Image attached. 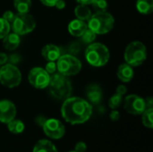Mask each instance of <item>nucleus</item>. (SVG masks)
I'll list each match as a JSON object with an SVG mask.
<instances>
[{"label":"nucleus","instance_id":"1","mask_svg":"<svg viewBox=\"0 0 153 152\" xmlns=\"http://www.w3.org/2000/svg\"><path fill=\"white\" fill-rule=\"evenodd\" d=\"M61 114L65 121L70 125H82L91 118L92 115V106L84 99L69 97L64 100Z\"/></svg>","mask_w":153,"mask_h":152},{"label":"nucleus","instance_id":"2","mask_svg":"<svg viewBox=\"0 0 153 152\" xmlns=\"http://www.w3.org/2000/svg\"><path fill=\"white\" fill-rule=\"evenodd\" d=\"M50 94L56 99L65 100L71 97L72 94V83L67 76L61 74L60 73H55L50 75L48 86Z\"/></svg>","mask_w":153,"mask_h":152},{"label":"nucleus","instance_id":"3","mask_svg":"<svg viewBox=\"0 0 153 152\" xmlns=\"http://www.w3.org/2000/svg\"><path fill=\"white\" fill-rule=\"evenodd\" d=\"M85 59L93 67H101L108 64L110 58L108 48L101 43H91L85 50Z\"/></svg>","mask_w":153,"mask_h":152},{"label":"nucleus","instance_id":"4","mask_svg":"<svg viewBox=\"0 0 153 152\" xmlns=\"http://www.w3.org/2000/svg\"><path fill=\"white\" fill-rule=\"evenodd\" d=\"M88 22V28L91 29L97 35L108 33L112 30L115 25V19L113 15L107 11L99 12L91 14Z\"/></svg>","mask_w":153,"mask_h":152},{"label":"nucleus","instance_id":"5","mask_svg":"<svg viewBox=\"0 0 153 152\" xmlns=\"http://www.w3.org/2000/svg\"><path fill=\"white\" fill-rule=\"evenodd\" d=\"M124 57L126 63L133 67L142 65L147 59V48L141 41H133L126 47Z\"/></svg>","mask_w":153,"mask_h":152},{"label":"nucleus","instance_id":"6","mask_svg":"<svg viewBox=\"0 0 153 152\" xmlns=\"http://www.w3.org/2000/svg\"><path fill=\"white\" fill-rule=\"evenodd\" d=\"M82 70L81 61L73 55H62L56 60V71L65 76L76 75Z\"/></svg>","mask_w":153,"mask_h":152},{"label":"nucleus","instance_id":"7","mask_svg":"<svg viewBox=\"0 0 153 152\" xmlns=\"http://www.w3.org/2000/svg\"><path fill=\"white\" fill-rule=\"evenodd\" d=\"M22 73L17 66L13 64H5L0 67V83L4 87L13 89L20 85Z\"/></svg>","mask_w":153,"mask_h":152},{"label":"nucleus","instance_id":"8","mask_svg":"<svg viewBox=\"0 0 153 152\" xmlns=\"http://www.w3.org/2000/svg\"><path fill=\"white\" fill-rule=\"evenodd\" d=\"M13 32L18 35H25L31 31L36 27V22L32 15L28 13H15L14 19L10 24Z\"/></svg>","mask_w":153,"mask_h":152},{"label":"nucleus","instance_id":"9","mask_svg":"<svg viewBox=\"0 0 153 152\" xmlns=\"http://www.w3.org/2000/svg\"><path fill=\"white\" fill-rule=\"evenodd\" d=\"M50 74L42 67H33L28 75V81L35 89L43 90L48 86Z\"/></svg>","mask_w":153,"mask_h":152},{"label":"nucleus","instance_id":"10","mask_svg":"<svg viewBox=\"0 0 153 152\" xmlns=\"http://www.w3.org/2000/svg\"><path fill=\"white\" fill-rule=\"evenodd\" d=\"M42 129L46 136L52 140H59L64 137L65 133V127L64 124L56 118H47L42 125Z\"/></svg>","mask_w":153,"mask_h":152},{"label":"nucleus","instance_id":"11","mask_svg":"<svg viewBox=\"0 0 153 152\" xmlns=\"http://www.w3.org/2000/svg\"><path fill=\"white\" fill-rule=\"evenodd\" d=\"M124 108L126 111L131 115H134V116L142 115L146 109L145 99L135 94L128 95L125 98Z\"/></svg>","mask_w":153,"mask_h":152},{"label":"nucleus","instance_id":"12","mask_svg":"<svg viewBox=\"0 0 153 152\" xmlns=\"http://www.w3.org/2000/svg\"><path fill=\"white\" fill-rule=\"evenodd\" d=\"M17 109L15 105L8 99L0 100V122L8 124L16 116Z\"/></svg>","mask_w":153,"mask_h":152},{"label":"nucleus","instance_id":"13","mask_svg":"<svg viewBox=\"0 0 153 152\" xmlns=\"http://www.w3.org/2000/svg\"><path fill=\"white\" fill-rule=\"evenodd\" d=\"M86 97L91 104H99L103 97L101 88L97 84H91L86 88Z\"/></svg>","mask_w":153,"mask_h":152},{"label":"nucleus","instance_id":"14","mask_svg":"<svg viewBox=\"0 0 153 152\" xmlns=\"http://www.w3.org/2000/svg\"><path fill=\"white\" fill-rule=\"evenodd\" d=\"M88 25L84 21L75 19L69 22L68 24V31L72 36L81 37L83 32L87 30Z\"/></svg>","mask_w":153,"mask_h":152},{"label":"nucleus","instance_id":"15","mask_svg":"<svg viewBox=\"0 0 153 152\" xmlns=\"http://www.w3.org/2000/svg\"><path fill=\"white\" fill-rule=\"evenodd\" d=\"M41 55L47 61H54L56 62L60 55V49L57 46L54 44H48L43 47L41 50Z\"/></svg>","mask_w":153,"mask_h":152},{"label":"nucleus","instance_id":"16","mask_svg":"<svg viewBox=\"0 0 153 152\" xmlns=\"http://www.w3.org/2000/svg\"><path fill=\"white\" fill-rule=\"evenodd\" d=\"M117 78L122 82H129L134 78V69L133 66L125 63L119 65L117 72Z\"/></svg>","mask_w":153,"mask_h":152},{"label":"nucleus","instance_id":"17","mask_svg":"<svg viewBox=\"0 0 153 152\" xmlns=\"http://www.w3.org/2000/svg\"><path fill=\"white\" fill-rule=\"evenodd\" d=\"M21 44V38L20 35L14 32H9L4 39H3V47L9 51L15 50Z\"/></svg>","mask_w":153,"mask_h":152},{"label":"nucleus","instance_id":"18","mask_svg":"<svg viewBox=\"0 0 153 152\" xmlns=\"http://www.w3.org/2000/svg\"><path fill=\"white\" fill-rule=\"evenodd\" d=\"M32 152H58L57 149L56 148V145L48 141V140H45L42 139L40 141H39L34 148H33V151Z\"/></svg>","mask_w":153,"mask_h":152},{"label":"nucleus","instance_id":"19","mask_svg":"<svg viewBox=\"0 0 153 152\" xmlns=\"http://www.w3.org/2000/svg\"><path fill=\"white\" fill-rule=\"evenodd\" d=\"M74 14L77 17V19L86 22L89 21L92 13H91V10L89 8L88 5L79 4L74 9Z\"/></svg>","mask_w":153,"mask_h":152},{"label":"nucleus","instance_id":"20","mask_svg":"<svg viewBox=\"0 0 153 152\" xmlns=\"http://www.w3.org/2000/svg\"><path fill=\"white\" fill-rule=\"evenodd\" d=\"M136 9L142 14H150L153 11V0H137Z\"/></svg>","mask_w":153,"mask_h":152},{"label":"nucleus","instance_id":"21","mask_svg":"<svg viewBox=\"0 0 153 152\" xmlns=\"http://www.w3.org/2000/svg\"><path fill=\"white\" fill-rule=\"evenodd\" d=\"M7 125L8 131L13 134H20L22 133L25 129V125L22 120L19 119H13L11 122H9Z\"/></svg>","mask_w":153,"mask_h":152},{"label":"nucleus","instance_id":"22","mask_svg":"<svg viewBox=\"0 0 153 152\" xmlns=\"http://www.w3.org/2000/svg\"><path fill=\"white\" fill-rule=\"evenodd\" d=\"M13 6L19 13H28L31 8V0H13Z\"/></svg>","mask_w":153,"mask_h":152},{"label":"nucleus","instance_id":"23","mask_svg":"<svg viewBox=\"0 0 153 152\" xmlns=\"http://www.w3.org/2000/svg\"><path fill=\"white\" fill-rule=\"evenodd\" d=\"M142 121L146 128H153V108H146L142 114Z\"/></svg>","mask_w":153,"mask_h":152},{"label":"nucleus","instance_id":"24","mask_svg":"<svg viewBox=\"0 0 153 152\" xmlns=\"http://www.w3.org/2000/svg\"><path fill=\"white\" fill-rule=\"evenodd\" d=\"M122 103H123V96L115 93L114 95L111 96V98L108 100V107L111 109H117L121 106Z\"/></svg>","mask_w":153,"mask_h":152},{"label":"nucleus","instance_id":"25","mask_svg":"<svg viewBox=\"0 0 153 152\" xmlns=\"http://www.w3.org/2000/svg\"><path fill=\"white\" fill-rule=\"evenodd\" d=\"M95 11V13L99 12H106L108 9V2L106 0H94L92 4H91Z\"/></svg>","mask_w":153,"mask_h":152},{"label":"nucleus","instance_id":"26","mask_svg":"<svg viewBox=\"0 0 153 152\" xmlns=\"http://www.w3.org/2000/svg\"><path fill=\"white\" fill-rule=\"evenodd\" d=\"M96 36H97V34L95 32H93L91 29L87 28V30L83 32V34L81 37H82V39L84 43L91 44L96 39Z\"/></svg>","mask_w":153,"mask_h":152},{"label":"nucleus","instance_id":"27","mask_svg":"<svg viewBox=\"0 0 153 152\" xmlns=\"http://www.w3.org/2000/svg\"><path fill=\"white\" fill-rule=\"evenodd\" d=\"M11 27L9 22H7L4 18H0V39H3L9 32Z\"/></svg>","mask_w":153,"mask_h":152},{"label":"nucleus","instance_id":"28","mask_svg":"<svg viewBox=\"0 0 153 152\" xmlns=\"http://www.w3.org/2000/svg\"><path fill=\"white\" fill-rule=\"evenodd\" d=\"M44 69L51 75L56 72V63H55L54 61H48L46 67Z\"/></svg>","mask_w":153,"mask_h":152},{"label":"nucleus","instance_id":"29","mask_svg":"<svg viewBox=\"0 0 153 152\" xmlns=\"http://www.w3.org/2000/svg\"><path fill=\"white\" fill-rule=\"evenodd\" d=\"M14 16H15V13H13L12 11H6V12L4 13L2 18H4L7 22H9V24H11L12 22H13V19H14Z\"/></svg>","mask_w":153,"mask_h":152},{"label":"nucleus","instance_id":"30","mask_svg":"<svg viewBox=\"0 0 153 152\" xmlns=\"http://www.w3.org/2000/svg\"><path fill=\"white\" fill-rule=\"evenodd\" d=\"M74 151L76 152H85L87 151V145L84 142H78L75 144Z\"/></svg>","mask_w":153,"mask_h":152},{"label":"nucleus","instance_id":"31","mask_svg":"<svg viewBox=\"0 0 153 152\" xmlns=\"http://www.w3.org/2000/svg\"><path fill=\"white\" fill-rule=\"evenodd\" d=\"M109 118L112 121H118L120 118V113L117 110V109H112L111 113L109 114Z\"/></svg>","mask_w":153,"mask_h":152},{"label":"nucleus","instance_id":"32","mask_svg":"<svg viewBox=\"0 0 153 152\" xmlns=\"http://www.w3.org/2000/svg\"><path fill=\"white\" fill-rule=\"evenodd\" d=\"M126 92H127V89H126V87L125 85H119L116 89V93L120 94L122 96H124Z\"/></svg>","mask_w":153,"mask_h":152},{"label":"nucleus","instance_id":"33","mask_svg":"<svg viewBox=\"0 0 153 152\" xmlns=\"http://www.w3.org/2000/svg\"><path fill=\"white\" fill-rule=\"evenodd\" d=\"M46 120H47V118H46L45 116H37V117H36V119H35V123H36V125H39V126L42 127V125H44V123L46 122Z\"/></svg>","mask_w":153,"mask_h":152},{"label":"nucleus","instance_id":"34","mask_svg":"<svg viewBox=\"0 0 153 152\" xmlns=\"http://www.w3.org/2000/svg\"><path fill=\"white\" fill-rule=\"evenodd\" d=\"M58 0H40V2L46 5V6H48V7H53L55 6V4H56Z\"/></svg>","mask_w":153,"mask_h":152},{"label":"nucleus","instance_id":"35","mask_svg":"<svg viewBox=\"0 0 153 152\" xmlns=\"http://www.w3.org/2000/svg\"><path fill=\"white\" fill-rule=\"evenodd\" d=\"M65 0H58L57 2H56V4H55V6L58 9V10H63L65 7Z\"/></svg>","mask_w":153,"mask_h":152},{"label":"nucleus","instance_id":"36","mask_svg":"<svg viewBox=\"0 0 153 152\" xmlns=\"http://www.w3.org/2000/svg\"><path fill=\"white\" fill-rule=\"evenodd\" d=\"M7 59H8V57L4 53H0V65L1 66L6 64Z\"/></svg>","mask_w":153,"mask_h":152},{"label":"nucleus","instance_id":"37","mask_svg":"<svg viewBox=\"0 0 153 152\" xmlns=\"http://www.w3.org/2000/svg\"><path fill=\"white\" fill-rule=\"evenodd\" d=\"M146 108H153V99L152 98H147L145 99Z\"/></svg>","mask_w":153,"mask_h":152},{"label":"nucleus","instance_id":"38","mask_svg":"<svg viewBox=\"0 0 153 152\" xmlns=\"http://www.w3.org/2000/svg\"><path fill=\"white\" fill-rule=\"evenodd\" d=\"M80 4H85V5H91L94 0H76Z\"/></svg>","mask_w":153,"mask_h":152},{"label":"nucleus","instance_id":"39","mask_svg":"<svg viewBox=\"0 0 153 152\" xmlns=\"http://www.w3.org/2000/svg\"><path fill=\"white\" fill-rule=\"evenodd\" d=\"M67 152H76L75 151H67Z\"/></svg>","mask_w":153,"mask_h":152},{"label":"nucleus","instance_id":"40","mask_svg":"<svg viewBox=\"0 0 153 152\" xmlns=\"http://www.w3.org/2000/svg\"><path fill=\"white\" fill-rule=\"evenodd\" d=\"M0 67H1V65H0Z\"/></svg>","mask_w":153,"mask_h":152}]
</instances>
